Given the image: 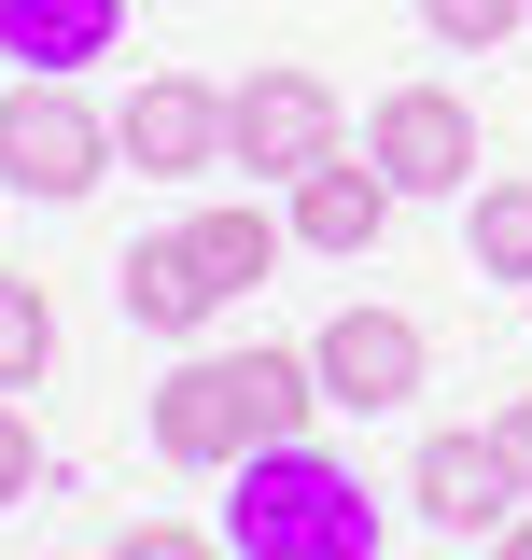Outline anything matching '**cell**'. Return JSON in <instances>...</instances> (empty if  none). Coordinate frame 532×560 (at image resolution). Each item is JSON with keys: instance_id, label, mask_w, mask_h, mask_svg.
Returning a JSON list of instances; mask_svg holds the SVG:
<instances>
[{"instance_id": "6da1fadb", "label": "cell", "mask_w": 532, "mask_h": 560, "mask_svg": "<svg viewBox=\"0 0 532 560\" xmlns=\"http://www.w3.org/2000/svg\"><path fill=\"white\" fill-rule=\"evenodd\" d=\"M323 420V364L309 350H197L154 378V448L169 463H253Z\"/></svg>"}, {"instance_id": "7a4b0ae2", "label": "cell", "mask_w": 532, "mask_h": 560, "mask_svg": "<svg viewBox=\"0 0 532 560\" xmlns=\"http://www.w3.org/2000/svg\"><path fill=\"white\" fill-rule=\"evenodd\" d=\"M224 547L239 560H379V504H365V477L336 463L323 434H294V448H253L239 463Z\"/></svg>"}, {"instance_id": "3957f363", "label": "cell", "mask_w": 532, "mask_h": 560, "mask_svg": "<svg viewBox=\"0 0 532 560\" xmlns=\"http://www.w3.org/2000/svg\"><path fill=\"white\" fill-rule=\"evenodd\" d=\"M99 168H113V113H84V84H57V70L0 84V183H28V197H84Z\"/></svg>"}, {"instance_id": "277c9868", "label": "cell", "mask_w": 532, "mask_h": 560, "mask_svg": "<svg viewBox=\"0 0 532 560\" xmlns=\"http://www.w3.org/2000/svg\"><path fill=\"white\" fill-rule=\"evenodd\" d=\"M323 154H336V84L323 70H253V84H224V168L309 183Z\"/></svg>"}, {"instance_id": "5b68a950", "label": "cell", "mask_w": 532, "mask_h": 560, "mask_svg": "<svg viewBox=\"0 0 532 560\" xmlns=\"http://www.w3.org/2000/svg\"><path fill=\"white\" fill-rule=\"evenodd\" d=\"M365 154H379L393 197H476V113L449 84H393V98L365 113Z\"/></svg>"}, {"instance_id": "8992f818", "label": "cell", "mask_w": 532, "mask_h": 560, "mask_svg": "<svg viewBox=\"0 0 532 560\" xmlns=\"http://www.w3.org/2000/svg\"><path fill=\"white\" fill-rule=\"evenodd\" d=\"M113 154H127L140 183H210L224 168V98L183 84V70H154V84H127V113H113Z\"/></svg>"}, {"instance_id": "52a82bcc", "label": "cell", "mask_w": 532, "mask_h": 560, "mask_svg": "<svg viewBox=\"0 0 532 560\" xmlns=\"http://www.w3.org/2000/svg\"><path fill=\"white\" fill-rule=\"evenodd\" d=\"M309 364H323V407H406V393H420V364H435V350H420V323H406V308H336L323 337H309Z\"/></svg>"}, {"instance_id": "ba28073f", "label": "cell", "mask_w": 532, "mask_h": 560, "mask_svg": "<svg viewBox=\"0 0 532 560\" xmlns=\"http://www.w3.org/2000/svg\"><path fill=\"white\" fill-rule=\"evenodd\" d=\"M406 490H420V518H449V533H505V518L532 504V490L505 477V448H490V434H420Z\"/></svg>"}, {"instance_id": "9c48e42d", "label": "cell", "mask_w": 532, "mask_h": 560, "mask_svg": "<svg viewBox=\"0 0 532 560\" xmlns=\"http://www.w3.org/2000/svg\"><path fill=\"white\" fill-rule=\"evenodd\" d=\"M393 183H379V154H323V168H309V183H294V210H280V224H294V238H309V253H379V224H393Z\"/></svg>"}, {"instance_id": "30bf717a", "label": "cell", "mask_w": 532, "mask_h": 560, "mask_svg": "<svg viewBox=\"0 0 532 560\" xmlns=\"http://www.w3.org/2000/svg\"><path fill=\"white\" fill-rule=\"evenodd\" d=\"M113 294H127V323H140V337H197L210 308H224L183 224H169V238H127V267H113Z\"/></svg>"}, {"instance_id": "8fae6325", "label": "cell", "mask_w": 532, "mask_h": 560, "mask_svg": "<svg viewBox=\"0 0 532 560\" xmlns=\"http://www.w3.org/2000/svg\"><path fill=\"white\" fill-rule=\"evenodd\" d=\"M127 43V0H0V57L14 70H84V57H113Z\"/></svg>"}, {"instance_id": "7c38bea8", "label": "cell", "mask_w": 532, "mask_h": 560, "mask_svg": "<svg viewBox=\"0 0 532 560\" xmlns=\"http://www.w3.org/2000/svg\"><path fill=\"white\" fill-rule=\"evenodd\" d=\"M183 238H197V267H210V294H253V280L280 267V238H294V224H280V210H253V197H224V210H197Z\"/></svg>"}, {"instance_id": "4fadbf2b", "label": "cell", "mask_w": 532, "mask_h": 560, "mask_svg": "<svg viewBox=\"0 0 532 560\" xmlns=\"http://www.w3.org/2000/svg\"><path fill=\"white\" fill-rule=\"evenodd\" d=\"M463 253H476V280H532V183H476Z\"/></svg>"}, {"instance_id": "5bb4252c", "label": "cell", "mask_w": 532, "mask_h": 560, "mask_svg": "<svg viewBox=\"0 0 532 560\" xmlns=\"http://www.w3.org/2000/svg\"><path fill=\"white\" fill-rule=\"evenodd\" d=\"M57 364V308H43V280H0V393H28Z\"/></svg>"}, {"instance_id": "9a60e30c", "label": "cell", "mask_w": 532, "mask_h": 560, "mask_svg": "<svg viewBox=\"0 0 532 560\" xmlns=\"http://www.w3.org/2000/svg\"><path fill=\"white\" fill-rule=\"evenodd\" d=\"M519 14H532V0H420V28H435L449 57H490V43H505Z\"/></svg>"}, {"instance_id": "2e32d148", "label": "cell", "mask_w": 532, "mask_h": 560, "mask_svg": "<svg viewBox=\"0 0 532 560\" xmlns=\"http://www.w3.org/2000/svg\"><path fill=\"white\" fill-rule=\"evenodd\" d=\"M28 477H43V434H28L14 393H0V504H28Z\"/></svg>"}, {"instance_id": "e0dca14e", "label": "cell", "mask_w": 532, "mask_h": 560, "mask_svg": "<svg viewBox=\"0 0 532 560\" xmlns=\"http://www.w3.org/2000/svg\"><path fill=\"white\" fill-rule=\"evenodd\" d=\"M113 560H224V547L183 533V518H140V533H113Z\"/></svg>"}, {"instance_id": "ac0fdd59", "label": "cell", "mask_w": 532, "mask_h": 560, "mask_svg": "<svg viewBox=\"0 0 532 560\" xmlns=\"http://www.w3.org/2000/svg\"><path fill=\"white\" fill-rule=\"evenodd\" d=\"M490 448H505V477L532 490V393H505V407H490Z\"/></svg>"}, {"instance_id": "d6986e66", "label": "cell", "mask_w": 532, "mask_h": 560, "mask_svg": "<svg viewBox=\"0 0 532 560\" xmlns=\"http://www.w3.org/2000/svg\"><path fill=\"white\" fill-rule=\"evenodd\" d=\"M490 560H532V504H519V518H505V533H490Z\"/></svg>"}]
</instances>
